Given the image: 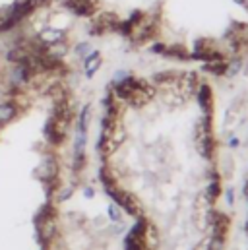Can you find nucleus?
<instances>
[{"label": "nucleus", "mask_w": 248, "mask_h": 250, "mask_svg": "<svg viewBox=\"0 0 248 250\" xmlns=\"http://www.w3.org/2000/svg\"><path fill=\"white\" fill-rule=\"evenodd\" d=\"M247 196H248V185H247Z\"/></svg>", "instance_id": "412c9836"}, {"label": "nucleus", "mask_w": 248, "mask_h": 250, "mask_svg": "<svg viewBox=\"0 0 248 250\" xmlns=\"http://www.w3.org/2000/svg\"><path fill=\"white\" fill-rule=\"evenodd\" d=\"M198 103H200V107H202L204 111H207V113L211 111V107H213V93H211L209 85H202V87H200Z\"/></svg>", "instance_id": "9d476101"}, {"label": "nucleus", "mask_w": 248, "mask_h": 250, "mask_svg": "<svg viewBox=\"0 0 248 250\" xmlns=\"http://www.w3.org/2000/svg\"><path fill=\"white\" fill-rule=\"evenodd\" d=\"M109 215H111V217H113L115 221H117V219L121 217V215H119V211H117V208H109Z\"/></svg>", "instance_id": "6ab92c4d"}, {"label": "nucleus", "mask_w": 248, "mask_h": 250, "mask_svg": "<svg viewBox=\"0 0 248 250\" xmlns=\"http://www.w3.org/2000/svg\"><path fill=\"white\" fill-rule=\"evenodd\" d=\"M87 51H89V45H87V43H82V45L78 47V55H87Z\"/></svg>", "instance_id": "a211bd4d"}, {"label": "nucleus", "mask_w": 248, "mask_h": 250, "mask_svg": "<svg viewBox=\"0 0 248 250\" xmlns=\"http://www.w3.org/2000/svg\"><path fill=\"white\" fill-rule=\"evenodd\" d=\"M115 89H117V95L121 99L132 103V105H144V103H147L151 99V87L145 82L136 80V78H123V80H119Z\"/></svg>", "instance_id": "f257e3e1"}, {"label": "nucleus", "mask_w": 248, "mask_h": 250, "mask_svg": "<svg viewBox=\"0 0 248 250\" xmlns=\"http://www.w3.org/2000/svg\"><path fill=\"white\" fill-rule=\"evenodd\" d=\"M99 64H101V55L95 51V53H91V55L85 59V74H87V76H93V74L97 72Z\"/></svg>", "instance_id": "f8f14e48"}, {"label": "nucleus", "mask_w": 248, "mask_h": 250, "mask_svg": "<svg viewBox=\"0 0 248 250\" xmlns=\"http://www.w3.org/2000/svg\"><path fill=\"white\" fill-rule=\"evenodd\" d=\"M66 126L64 123L61 121H57L53 115L49 117V121L45 123V130H43V134H45V138L53 144V146H61L62 140H64V136H66Z\"/></svg>", "instance_id": "7ed1b4c3"}, {"label": "nucleus", "mask_w": 248, "mask_h": 250, "mask_svg": "<svg viewBox=\"0 0 248 250\" xmlns=\"http://www.w3.org/2000/svg\"><path fill=\"white\" fill-rule=\"evenodd\" d=\"M200 151H202L204 155H207V157H211V155H213L215 146H213V138H211L209 134H204V138L200 140Z\"/></svg>", "instance_id": "ddd939ff"}, {"label": "nucleus", "mask_w": 248, "mask_h": 250, "mask_svg": "<svg viewBox=\"0 0 248 250\" xmlns=\"http://www.w3.org/2000/svg\"><path fill=\"white\" fill-rule=\"evenodd\" d=\"M57 175H59V165H57V161H55L53 157L45 159V161L37 167V171H35V177H37L39 181H43L45 185H49L51 181H55Z\"/></svg>", "instance_id": "39448f33"}, {"label": "nucleus", "mask_w": 248, "mask_h": 250, "mask_svg": "<svg viewBox=\"0 0 248 250\" xmlns=\"http://www.w3.org/2000/svg\"><path fill=\"white\" fill-rule=\"evenodd\" d=\"M225 68H227V64L223 62L221 59H219V61H211V62H207V72H211V74H215V76L225 74Z\"/></svg>", "instance_id": "2eb2a0df"}, {"label": "nucleus", "mask_w": 248, "mask_h": 250, "mask_svg": "<svg viewBox=\"0 0 248 250\" xmlns=\"http://www.w3.org/2000/svg\"><path fill=\"white\" fill-rule=\"evenodd\" d=\"M219 192H221V183H219V179H211L209 185H207V196H209V200H215V198L219 196Z\"/></svg>", "instance_id": "dca6fc26"}, {"label": "nucleus", "mask_w": 248, "mask_h": 250, "mask_svg": "<svg viewBox=\"0 0 248 250\" xmlns=\"http://www.w3.org/2000/svg\"><path fill=\"white\" fill-rule=\"evenodd\" d=\"M16 113H18V109L14 103H2L0 105V125H6L8 121H12L16 117Z\"/></svg>", "instance_id": "9b49d317"}, {"label": "nucleus", "mask_w": 248, "mask_h": 250, "mask_svg": "<svg viewBox=\"0 0 248 250\" xmlns=\"http://www.w3.org/2000/svg\"><path fill=\"white\" fill-rule=\"evenodd\" d=\"M31 74H33V70H31V66H29V61H27V62H21L14 66V70H12V74H10V80H12L14 85H23V83L31 78Z\"/></svg>", "instance_id": "6e6552de"}, {"label": "nucleus", "mask_w": 248, "mask_h": 250, "mask_svg": "<svg viewBox=\"0 0 248 250\" xmlns=\"http://www.w3.org/2000/svg\"><path fill=\"white\" fill-rule=\"evenodd\" d=\"M39 39H41L43 43H47V45H53V43H57V41H61V39H62V31L45 29V31L39 35Z\"/></svg>", "instance_id": "4468645a"}, {"label": "nucleus", "mask_w": 248, "mask_h": 250, "mask_svg": "<svg viewBox=\"0 0 248 250\" xmlns=\"http://www.w3.org/2000/svg\"><path fill=\"white\" fill-rule=\"evenodd\" d=\"M235 2H239V4H243V6H247L248 0H235Z\"/></svg>", "instance_id": "aec40b11"}, {"label": "nucleus", "mask_w": 248, "mask_h": 250, "mask_svg": "<svg viewBox=\"0 0 248 250\" xmlns=\"http://www.w3.org/2000/svg\"><path fill=\"white\" fill-rule=\"evenodd\" d=\"M223 237H219V235H213V239H211V243H209V247L207 250H223Z\"/></svg>", "instance_id": "f3484780"}, {"label": "nucleus", "mask_w": 248, "mask_h": 250, "mask_svg": "<svg viewBox=\"0 0 248 250\" xmlns=\"http://www.w3.org/2000/svg\"><path fill=\"white\" fill-rule=\"evenodd\" d=\"M107 192H109V196H113L115 198V202L123 208V209H126L128 213H136V204H134V200L128 196V194H124V192H121L119 188L115 187H107Z\"/></svg>", "instance_id": "1a4fd4ad"}, {"label": "nucleus", "mask_w": 248, "mask_h": 250, "mask_svg": "<svg viewBox=\"0 0 248 250\" xmlns=\"http://www.w3.org/2000/svg\"><path fill=\"white\" fill-rule=\"evenodd\" d=\"M194 57L200 59V61H206V62H211V61H219L221 59V55L217 53V49L209 41H198L196 43V49H194Z\"/></svg>", "instance_id": "423d86ee"}, {"label": "nucleus", "mask_w": 248, "mask_h": 250, "mask_svg": "<svg viewBox=\"0 0 248 250\" xmlns=\"http://www.w3.org/2000/svg\"><path fill=\"white\" fill-rule=\"evenodd\" d=\"M119 20L113 16V14H101L93 25H91V33H107L111 29H119Z\"/></svg>", "instance_id": "0eeeda50"}, {"label": "nucleus", "mask_w": 248, "mask_h": 250, "mask_svg": "<svg viewBox=\"0 0 248 250\" xmlns=\"http://www.w3.org/2000/svg\"><path fill=\"white\" fill-rule=\"evenodd\" d=\"M145 231H147V225H145L144 221L136 223V225L128 231V235H126V239H124V250L145 249Z\"/></svg>", "instance_id": "f03ea898"}, {"label": "nucleus", "mask_w": 248, "mask_h": 250, "mask_svg": "<svg viewBox=\"0 0 248 250\" xmlns=\"http://www.w3.org/2000/svg\"><path fill=\"white\" fill-rule=\"evenodd\" d=\"M62 2L76 16H91L97 10V0H62Z\"/></svg>", "instance_id": "20e7f679"}]
</instances>
